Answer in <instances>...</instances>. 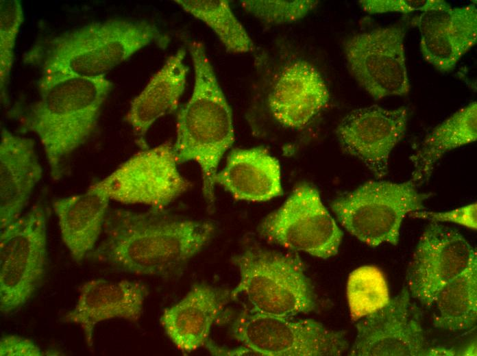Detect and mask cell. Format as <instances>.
<instances>
[{"instance_id":"6da1fadb","label":"cell","mask_w":477,"mask_h":356,"mask_svg":"<svg viewBox=\"0 0 477 356\" xmlns=\"http://www.w3.org/2000/svg\"><path fill=\"white\" fill-rule=\"evenodd\" d=\"M94 254L113 268L137 275L165 276L199 253L215 233L212 223L170 214L114 209Z\"/></svg>"},{"instance_id":"7a4b0ae2","label":"cell","mask_w":477,"mask_h":356,"mask_svg":"<svg viewBox=\"0 0 477 356\" xmlns=\"http://www.w3.org/2000/svg\"><path fill=\"white\" fill-rule=\"evenodd\" d=\"M168 38L156 25L137 19L93 21L38 41L24 62L40 71L39 79L94 77L106 73L152 44L164 47Z\"/></svg>"},{"instance_id":"3957f363","label":"cell","mask_w":477,"mask_h":356,"mask_svg":"<svg viewBox=\"0 0 477 356\" xmlns=\"http://www.w3.org/2000/svg\"><path fill=\"white\" fill-rule=\"evenodd\" d=\"M39 96L22 118L20 132L36 135L50 176L64 173V162L95 131L112 88L106 75L38 79Z\"/></svg>"},{"instance_id":"277c9868","label":"cell","mask_w":477,"mask_h":356,"mask_svg":"<svg viewBox=\"0 0 477 356\" xmlns=\"http://www.w3.org/2000/svg\"><path fill=\"white\" fill-rule=\"evenodd\" d=\"M188 51L194 87L178 112L173 147L179 164L193 161L199 166L203 194L208 207L213 208L217 168L234 142L232 114L204 44L192 41Z\"/></svg>"},{"instance_id":"5b68a950","label":"cell","mask_w":477,"mask_h":356,"mask_svg":"<svg viewBox=\"0 0 477 356\" xmlns=\"http://www.w3.org/2000/svg\"><path fill=\"white\" fill-rule=\"evenodd\" d=\"M232 261L240 276L232 298L244 296L252 310L284 318L315 310L313 287L297 255L250 247Z\"/></svg>"},{"instance_id":"8992f818","label":"cell","mask_w":477,"mask_h":356,"mask_svg":"<svg viewBox=\"0 0 477 356\" xmlns=\"http://www.w3.org/2000/svg\"><path fill=\"white\" fill-rule=\"evenodd\" d=\"M417 187L411 180L369 181L336 198L330 207L340 224L362 242L372 247L397 245L404 218L424 209L431 196Z\"/></svg>"},{"instance_id":"52a82bcc","label":"cell","mask_w":477,"mask_h":356,"mask_svg":"<svg viewBox=\"0 0 477 356\" xmlns=\"http://www.w3.org/2000/svg\"><path fill=\"white\" fill-rule=\"evenodd\" d=\"M48 210L34 205L1 229L0 312L7 315L24 305L40 288L47 263Z\"/></svg>"},{"instance_id":"ba28073f","label":"cell","mask_w":477,"mask_h":356,"mask_svg":"<svg viewBox=\"0 0 477 356\" xmlns=\"http://www.w3.org/2000/svg\"><path fill=\"white\" fill-rule=\"evenodd\" d=\"M231 333L243 346L259 355L337 356L349 346L344 332L313 319L293 320L252 309L234 320Z\"/></svg>"},{"instance_id":"9c48e42d","label":"cell","mask_w":477,"mask_h":356,"mask_svg":"<svg viewBox=\"0 0 477 356\" xmlns=\"http://www.w3.org/2000/svg\"><path fill=\"white\" fill-rule=\"evenodd\" d=\"M258 231L266 240L327 259L336 255L343 232L308 183L294 189L284 204L266 216Z\"/></svg>"},{"instance_id":"30bf717a","label":"cell","mask_w":477,"mask_h":356,"mask_svg":"<svg viewBox=\"0 0 477 356\" xmlns=\"http://www.w3.org/2000/svg\"><path fill=\"white\" fill-rule=\"evenodd\" d=\"M405 35L403 25L393 24L355 34L343 41L350 73L375 100L405 96L410 91Z\"/></svg>"},{"instance_id":"8fae6325","label":"cell","mask_w":477,"mask_h":356,"mask_svg":"<svg viewBox=\"0 0 477 356\" xmlns=\"http://www.w3.org/2000/svg\"><path fill=\"white\" fill-rule=\"evenodd\" d=\"M178 164L173 144L166 142L134 154L99 183L110 199L164 209L191 188Z\"/></svg>"},{"instance_id":"7c38bea8","label":"cell","mask_w":477,"mask_h":356,"mask_svg":"<svg viewBox=\"0 0 477 356\" xmlns=\"http://www.w3.org/2000/svg\"><path fill=\"white\" fill-rule=\"evenodd\" d=\"M474 263L476 251L458 230L431 222L420 236L407 270L411 297L424 307L432 306L443 288Z\"/></svg>"},{"instance_id":"4fadbf2b","label":"cell","mask_w":477,"mask_h":356,"mask_svg":"<svg viewBox=\"0 0 477 356\" xmlns=\"http://www.w3.org/2000/svg\"><path fill=\"white\" fill-rule=\"evenodd\" d=\"M422 314L404 287L389 303L360 319L350 349L352 356L426 355L428 344L421 323Z\"/></svg>"},{"instance_id":"5bb4252c","label":"cell","mask_w":477,"mask_h":356,"mask_svg":"<svg viewBox=\"0 0 477 356\" xmlns=\"http://www.w3.org/2000/svg\"><path fill=\"white\" fill-rule=\"evenodd\" d=\"M408 109H388L378 105L355 109L336 129L342 150L360 160L378 179L388 172L391 152L405 135Z\"/></svg>"},{"instance_id":"9a60e30c","label":"cell","mask_w":477,"mask_h":356,"mask_svg":"<svg viewBox=\"0 0 477 356\" xmlns=\"http://www.w3.org/2000/svg\"><path fill=\"white\" fill-rule=\"evenodd\" d=\"M412 23L420 34L424 59L441 73L452 71L477 42L474 4L421 12Z\"/></svg>"},{"instance_id":"2e32d148","label":"cell","mask_w":477,"mask_h":356,"mask_svg":"<svg viewBox=\"0 0 477 356\" xmlns=\"http://www.w3.org/2000/svg\"><path fill=\"white\" fill-rule=\"evenodd\" d=\"M329 100L328 86L318 70L306 61L296 60L282 68L267 94V104L281 126L301 129Z\"/></svg>"},{"instance_id":"e0dca14e","label":"cell","mask_w":477,"mask_h":356,"mask_svg":"<svg viewBox=\"0 0 477 356\" xmlns=\"http://www.w3.org/2000/svg\"><path fill=\"white\" fill-rule=\"evenodd\" d=\"M147 294V287L138 281L91 279L81 286L75 307L63 321L80 325L86 344L92 347L98 323L115 318L138 321Z\"/></svg>"},{"instance_id":"ac0fdd59","label":"cell","mask_w":477,"mask_h":356,"mask_svg":"<svg viewBox=\"0 0 477 356\" xmlns=\"http://www.w3.org/2000/svg\"><path fill=\"white\" fill-rule=\"evenodd\" d=\"M0 137V229L16 220L42 178L34 140L3 127Z\"/></svg>"},{"instance_id":"d6986e66","label":"cell","mask_w":477,"mask_h":356,"mask_svg":"<svg viewBox=\"0 0 477 356\" xmlns=\"http://www.w3.org/2000/svg\"><path fill=\"white\" fill-rule=\"evenodd\" d=\"M231 298L229 290L196 284L182 299L163 311L160 322L178 349L193 352L208 343L212 325Z\"/></svg>"},{"instance_id":"ffe728a7","label":"cell","mask_w":477,"mask_h":356,"mask_svg":"<svg viewBox=\"0 0 477 356\" xmlns=\"http://www.w3.org/2000/svg\"><path fill=\"white\" fill-rule=\"evenodd\" d=\"M110 199L97 181L81 194L53 201L62 240L74 261L82 262L94 249L103 230Z\"/></svg>"},{"instance_id":"44dd1931","label":"cell","mask_w":477,"mask_h":356,"mask_svg":"<svg viewBox=\"0 0 477 356\" xmlns=\"http://www.w3.org/2000/svg\"><path fill=\"white\" fill-rule=\"evenodd\" d=\"M185 55L184 48L171 55L130 103L125 120L132 127L142 149L148 147L145 136L151 126L178 107L188 73Z\"/></svg>"},{"instance_id":"7402d4cb","label":"cell","mask_w":477,"mask_h":356,"mask_svg":"<svg viewBox=\"0 0 477 356\" xmlns=\"http://www.w3.org/2000/svg\"><path fill=\"white\" fill-rule=\"evenodd\" d=\"M215 183L238 200L265 201L283 192L279 162L261 147L233 149Z\"/></svg>"},{"instance_id":"603a6c76","label":"cell","mask_w":477,"mask_h":356,"mask_svg":"<svg viewBox=\"0 0 477 356\" xmlns=\"http://www.w3.org/2000/svg\"><path fill=\"white\" fill-rule=\"evenodd\" d=\"M477 138V103L472 101L437 125L411 156L414 170L410 179L417 186L430 177L435 164L446 153Z\"/></svg>"},{"instance_id":"cb8c5ba5","label":"cell","mask_w":477,"mask_h":356,"mask_svg":"<svg viewBox=\"0 0 477 356\" xmlns=\"http://www.w3.org/2000/svg\"><path fill=\"white\" fill-rule=\"evenodd\" d=\"M434 304L435 327L450 331L473 328L477 320V263L445 285Z\"/></svg>"},{"instance_id":"d4e9b609","label":"cell","mask_w":477,"mask_h":356,"mask_svg":"<svg viewBox=\"0 0 477 356\" xmlns=\"http://www.w3.org/2000/svg\"><path fill=\"white\" fill-rule=\"evenodd\" d=\"M185 12L203 21L217 36L228 51L247 53L254 43L225 0H176Z\"/></svg>"},{"instance_id":"484cf974","label":"cell","mask_w":477,"mask_h":356,"mask_svg":"<svg viewBox=\"0 0 477 356\" xmlns=\"http://www.w3.org/2000/svg\"><path fill=\"white\" fill-rule=\"evenodd\" d=\"M347 298L354 320L386 306L391 297L382 272L374 266H363L353 270L347 279Z\"/></svg>"},{"instance_id":"4316f807","label":"cell","mask_w":477,"mask_h":356,"mask_svg":"<svg viewBox=\"0 0 477 356\" xmlns=\"http://www.w3.org/2000/svg\"><path fill=\"white\" fill-rule=\"evenodd\" d=\"M23 18L20 1H0V92L3 104L8 101V88L13 68L14 47Z\"/></svg>"},{"instance_id":"83f0119b","label":"cell","mask_w":477,"mask_h":356,"mask_svg":"<svg viewBox=\"0 0 477 356\" xmlns=\"http://www.w3.org/2000/svg\"><path fill=\"white\" fill-rule=\"evenodd\" d=\"M242 8L265 24L284 25L305 17L317 7L318 1H240Z\"/></svg>"},{"instance_id":"f1b7e54d","label":"cell","mask_w":477,"mask_h":356,"mask_svg":"<svg viewBox=\"0 0 477 356\" xmlns=\"http://www.w3.org/2000/svg\"><path fill=\"white\" fill-rule=\"evenodd\" d=\"M358 3L362 9L369 14L426 12L451 7L443 0H362Z\"/></svg>"},{"instance_id":"f546056e","label":"cell","mask_w":477,"mask_h":356,"mask_svg":"<svg viewBox=\"0 0 477 356\" xmlns=\"http://www.w3.org/2000/svg\"><path fill=\"white\" fill-rule=\"evenodd\" d=\"M476 212L477 205L475 202L448 212L417 211L411 213L408 216L431 222H451L469 229H476Z\"/></svg>"},{"instance_id":"4dcf8cb0","label":"cell","mask_w":477,"mask_h":356,"mask_svg":"<svg viewBox=\"0 0 477 356\" xmlns=\"http://www.w3.org/2000/svg\"><path fill=\"white\" fill-rule=\"evenodd\" d=\"M1 356H41L43 352L31 339L14 335L0 339Z\"/></svg>"},{"instance_id":"1f68e13d","label":"cell","mask_w":477,"mask_h":356,"mask_svg":"<svg viewBox=\"0 0 477 356\" xmlns=\"http://www.w3.org/2000/svg\"><path fill=\"white\" fill-rule=\"evenodd\" d=\"M454 349L443 347L429 348L426 355H456Z\"/></svg>"},{"instance_id":"d6a6232c","label":"cell","mask_w":477,"mask_h":356,"mask_svg":"<svg viewBox=\"0 0 477 356\" xmlns=\"http://www.w3.org/2000/svg\"><path fill=\"white\" fill-rule=\"evenodd\" d=\"M461 355H476V343L473 342L460 353Z\"/></svg>"}]
</instances>
